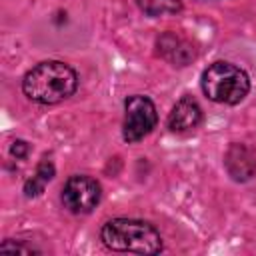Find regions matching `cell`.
I'll return each mask as SVG.
<instances>
[{
    "label": "cell",
    "instance_id": "6da1fadb",
    "mask_svg": "<svg viewBox=\"0 0 256 256\" xmlns=\"http://www.w3.org/2000/svg\"><path fill=\"white\" fill-rule=\"evenodd\" d=\"M78 86L76 72L58 60H46L26 72L22 80L24 94L38 104H56L74 94Z\"/></svg>",
    "mask_w": 256,
    "mask_h": 256
},
{
    "label": "cell",
    "instance_id": "7a4b0ae2",
    "mask_svg": "<svg viewBox=\"0 0 256 256\" xmlns=\"http://www.w3.org/2000/svg\"><path fill=\"white\" fill-rule=\"evenodd\" d=\"M102 242L116 252L158 254L162 250V238L158 230L142 220L114 218L102 226Z\"/></svg>",
    "mask_w": 256,
    "mask_h": 256
},
{
    "label": "cell",
    "instance_id": "3957f363",
    "mask_svg": "<svg viewBox=\"0 0 256 256\" xmlns=\"http://www.w3.org/2000/svg\"><path fill=\"white\" fill-rule=\"evenodd\" d=\"M204 94L218 104H238L250 90L246 72L230 62H214L202 74Z\"/></svg>",
    "mask_w": 256,
    "mask_h": 256
},
{
    "label": "cell",
    "instance_id": "277c9868",
    "mask_svg": "<svg viewBox=\"0 0 256 256\" xmlns=\"http://www.w3.org/2000/svg\"><path fill=\"white\" fill-rule=\"evenodd\" d=\"M124 126L122 136L126 142H138L156 126V108L146 96H130L124 102Z\"/></svg>",
    "mask_w": 256,
    "mask_h": 256
},
{
    "label": "cell",
    "instance_id": "5b68a950",
    "mask_svg": "<svg viewBox=\"0 0 256 256\" xmlns=\"http://www.w3.org/2000/svg\"><path fill=\"white\" fill-rule=\"evenodd\" d=\"M62 202L74 214H86L100 202V184L90 176H72L62 188Z\"/></svg>",
    "mask_w": 256,
    "mask_h": 256
},
{
    "label": "cell",
    "instance_id": "8992f818",
    "mask_svg": "<svg viewBox=\"0 0 256 256\" xmlns=\"http://www.w3.org/2000/svg\"><path fill=\"white\" fill-rule=\"evenodd\" d=\"M200 120H202V110L198 102L190 96H184L174 104L168 116V128L172 132H190L200 124Z\"/></svg>",
    "mask_w": 256,
    "mask_h": 256
},
{
    "label": "cell",
    "instance_id": "52a82bcc",
    "mask_svg": "<svg viewBox=\"0 0 256 256\" xmlns=\"http://www.w3.org/2000/svg\"><path fill=\"white\" fill-rule=\"evenodd\" d=\"M158 50L174 66H186L196 56L192 44L174 32H168L158 40Z\"/></svg>",
    "mask_w": 256,
    "mask_h": 256
},
{
    "label": "cell",
    "instance_id": "ba28073f",
    "mask_svg": "<svg viewBox=\"0 0 256 256\" xmlns=\"http://www.w3.org/2000/svg\"><path fill=\"white\" fill-rule=\"evenodd\" d=\"M142 12L148 16H162V14H176L182 10L180 0H134Z\"/></svg>",
    "mask_w": 256,
    "mask_h": 256
},
{
    "label": "cell",
    "instance_id": "9c48e42d",
    "mask_svg": "<svg viewBox=\"0 0 256 256\" xmlns=\"http://www.w3.org/2000/svg\"><path fill=\"white\" fill-rule=\"evenodd\" d=\"M44 180H40L36 174L24 184V192H26V196H38V194H42V190H44Z\"/></svg>",
    "mask_w": 256,
    "mask_h": 256
},
{
    "label": "cell",
    "instance_id": "30bf717a",
    "mask_svg": "<svg viewBox=\"0 0 256 256\" xmlns=\"http://www.w3.org/2000/svg\"><path fill=\"white\" fill-rule=\"evenodd\" d=\"M12 154H14L16 158H24V156L28 154V144L22 142V140H16V142L12 144Z\"/></svg>",
    "mask_w": 256,
    "mask_h": 256
}]
</instances>
